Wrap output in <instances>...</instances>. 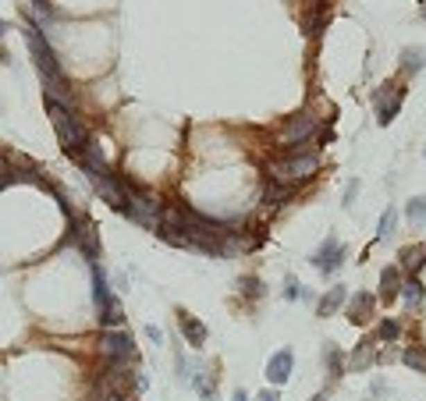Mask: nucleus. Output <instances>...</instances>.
Here are the masks:
<instances>
[{
    "mask_svg": "<svg viewBox=\"0 0 426 401\" xmlns=\"http://www.w3.org/2000/svg\"><path fill=\"white\" fill-rule=\"evenodd\" d=\"M316 167H320V160H316L313 149H291V153H284V157L270 160L266 174H270V181H281V185H291L295 189L298 181H309L316 174Z\"/></svg>",
    "mask_w": 426,
    "mask_h": 401,
    "instance_id": "nucleus-1",
    "label": "nucleus"
},
{
    "mask_svg": "<svg viewBox=\"0 0 426 401\" xmlns=\"http://www.w3.org/2000/svg\"><path fill=\"white\" fill-rule=\"evenodd\" d=\"M46 110L53 117V128H57V139H60V146H65V153L78 160L85 153V146H89V132L82 128V121L71 114V107H60L53 100H46Z\"/></svg>",
    "mask_w": 426,
    "mask_h": 401,
    "instance_id": "nucleus-2",
    "label": "nucleus"
},
{
    "mask_svg": "<svg viewBox=\"0 0 426 401\" xmlns=\"http://www.w3.org/2000/svg\"><path fill=\"white\" fill-rule=\"evenodd\" d=\"M125 196H128V203H125V213H128V217L157 231L160 221H164V203H160V196L149 192V189H142V185H135V181H128V178H125Z\"/></svg>",
    "mask_w": 426,
    "mask_h": 401,
    "instance_id": "nucleus-3",
    "label": "nucleus"
},
{
    "mask_svg": "<svg viewBox=\"0 0 426 401\" xmlns=\"http://www.w3.org/2000/svg\"><path fill=\"white\" fill-rule=\"evenodd\" d=\"M25 43H28V50H33V60H36V68H40V78L60 75L53 50H50V46H46V40L40 36V25H28V28H25Z\"/></svg>",
    "mask_w": 426,
    "mask_h": 401,
    "instance_id": "nucleus-4",
    "label": "nucleus"
},
{
    "mask_svg": "<svg viewBox=\"0 0 426 401\" xmlns=\"http://www.w3.org/2000/svg\"><path fill=\"white\" fill-rule=\"evenodd\" d=\"M100 355L107 362H128V359H135L132 334L128 330H107V334H100Z\"/></svg>",
    "mask_w": 426,
    "mask_h": 401,
    "instance_id": "nucleus-5",
    "label": "nucleus"
},
{
    "mask_svg": "<svg viewBox=\"0 0 426 401\" xmlns=\"http://www.w3.org/2000/svg\"><path fill=\"white\" fill-rule=\"evenodd\" d=\"M402 100H405V89L398 85V82H384V89L377 92V121L380 125H391L394 121V114L402 110Z\"/></svg>",
    "mask_w": 426,
    "mask_h": 401,
    "instance_id": "nucleus-6",
    "label": "nucleus"
},
{
    "mask_svg": "<svg viewBox=\"0 0 426 401\" xmlns=\"http://www.w3.org/2000/svg\"><path fill=\"white\" fill-rule=\"evenodd\" d=\"M313 132H316V117H313V114H295V117L284 121V128H281L278 142H281V146H295V142L302 146Z\"/></svg>",
    "mask_w": 426,
    "mask_h": 401,
    "instance_id": "nucleus-7",
    "label": "nucleus"
},
{
    "mask_svg": "<svg viewBox=\"0 0 426 401\" xmlns=\"http://www.w3.org/2000/svg\"><path fill=\"white\" fill-rule=\"evenodd\" d=\"M93 185H96V192H100L114 210H125L128 196H125V178H121V174H114V171L107 167L103 174H96V178H93Z\"/></svg>",
    "mask_w": 426,
    "mask_h": 401,
    "instance_id": "nucleus-8",
    "label": "nucleus"
},
{
    "mask_svg": "<svg viewBox=\"0 0 426 401\" xmlns=\"http://www.w3.org/2000/svg\"><path fill=\"white\" fill-rule=\"evenodd\" d=\"M341 263H345V245H341L338 238H327L320 249L313 253V266H316L320 273H338Z\"/></svg>",
    "mask_w": 426,
    "mask_h": 401,
    "instance_id": "nucleus-9",
    "label": "nucleus"
},
{
    "mask_svg": "<svg viewBox=\"0 0 426 401\" xmlns=\"http://www.w3.org/2000/svg\"><path fill=\"white\" fill-rule=\"evenodd\" d=\"M291 362H295V355H291L288 348L273 352L270 362H266V380H270L273 387H284V384L291 380Z\"/></svg>",
    "mask_w": 426,
    "mask_h": 401,
    "instance_id": "nucleus-10",
    "label": "nucleus"
},
{
    "mask_svg": "<svg viewBox=\"0 0 426 401\" xmlns=\"http://www.w3.org/2000/svg\"><path fill=\"white\" fill-rule=\"evenodd\" d=\"M373 305H377V298L370 291H355V298L348 302V320L352 323H366L373 316Z\"/></svg>",
    "mask_w": 426,
    "mask_h": 401,
    "instance_id": "nucleus-11",
    "label": "nucleus"
},
{
    "mask_svg": "<svg viewBox=\"0 0 426 401\" xmlns=\"http://www.w3.org/2000/svg\"><path fill=\"white\" fill-rule=\"evenodd\" d=\"M423 266H426V245H405V249L398 253V270L416 277Z\"/></svg>",
    "mask_w": 426,
    "mask_h": 401,
    "instance_id": "nucleus-12",
    "label": "nucleus"
},
{
    "mask_svg": "<svg viewBox=\"0 0 426 401\" xmlns=\"http://www.w3.org/2000/svg\"><path fill=\"white\" fill-rule=\"evenodd\" d=\"M75 241L82 245V253H85V259H89V263H96V259H100V245H96V234H93V228H89V221H78V228H75Z\"/></svg>",
    "mask_w": 426,
    "mask_h": 401,
    "instance_id": "nucleus-13",
    "label": "nucleus"
},
{
    "mask_svg": "<svg viewBox=\"0 0 426 401\" xmlns=\"http://www.w3.org/2000/svg\"><path fill=\"white\" fill-rule=\"evenodd\" d=\"M345 298H348V291H345L341 284H334V288L316 302V313H320V316H334V313H338L341 305H345Z\"/></svg>",
    "mask_w": 426,
    "mask_h": 401,
    "instance_id": "nucleus-14",
    "label": "nucleus"
},
{
    "mask_svg": "<svg viewBox=\"0 0 426 401\" xmlns=\"http://www.w3.org/2000/svg\"><path fill=\"white\" fill-rule=\"evenodd\" d=\"M181 334H185V341L192 348H203L206 345V327L196 316H189V313H181Z\"/></svg>",
    "mask_w": 426,
    "mask_h": 401,
    "instance_id": "nucleus-15",
    "label": "nucleus"
},
{
    "mask_svg": "<svg viewBox=\"0 0 426 401\" xmlns=\"http://www.w3.org/2000/svg\"><path fill=\"white\" fill-rule=\"evenodd\" d=\"M380 295H384V302H391L394 295H402V270L398 266H384V273H380Z\"/></svg>",
    "mask_w": 426,
    "mask_h": 401,
    "instance_id": "nucleus-16",
    "label": "nucleus"
},
{
    "mask_svg": "<svg viewBox=\"0 0 426 401\" xmlns=\"http://www.w3.org/2000/svg\"><path fill=\"white\" fill-rule=\"evenodd\" d=\"M291 185H281V181H266V189H263V203L266 206H281V203H288L291 199Z\"/></svg>",
    "mask_w": 426,
    "mask_h": 401,
    "instance_id": "nucleus-17",
    "label": "nucleus"
},
{
    "mask_svg": "<svg viewBox=\"0 0 426 401\" xmlns=\"http://www.w3.org/2000/svg\"><path fill=\"white\" fill-rule=\"evenodd\" d=\"M402 68L412 71V75L423 71V68H426V50H423V46H405V50H402Z\"/></svg>",
    "mask_w": 426,
    "mask_h": 401,
    "instance_id": "nucleus-18",
    "label": "nucleus"
},
{
    "mask_svg": "<svg viewBox=\"0 0 426 401\" xmlns=\"http://www.w3.org/2000/svg\"><path fill=\"white\" fill-rule=\"evenodd\" d=\"M370 366H373V341L366 337V341L352 352V369H355V373H362V369H370Z\"/></svg>",
    "mask_w": 426,
    "mask_h": 401,
    "instance_id": "nucleus-19",
    "label": "nucleus"
},
{
    "mask_svg": "<svg viewBox=\"0 0 426 401\" xmlns=\"http://www.w3.org/2000/svg\"><path fill=\"white\" fill-rule=\"evenodd\" d=\"M423 284L416 281V277H409V281L402 284V298H405V305H409V309H419V305H423Z\"/></svg>",
    "mask_w": 426,
    "mask_h": 401,
    "instance_id": "nucleus-20",
    "label": "nucleus"
},
{
    "mask_svg": "<svg viewBox=\"0 0 426 401\" xmlns=\"http://www.w3.org/2000/svg\"><path fill=\"white\" fill-rule=\"evenodd\" d=\"M323 362H327V369H330V377H341V373H345V355H341L338 345H327V348H323Z\"/></svg>",
    "mask_w": 426,
    "mask_h": 401,
    "instance_id": "nucleus-21",
    "label": "nucleus"
},
{
    "mask_svg": "<svg viewBox=\"0 0 426 401\" xmlns=\"http://www.w3.org/2000/svg\"><path fill=\"white\" fill-rule=\"evenodd\" d=\"M402 362H405V366H412L416 373H423V377H426V348H423V345L405 348V352H402Z\"/></svg>",
    "mask_w": 426,
    "mask_h": 401,
    "instance_id": "nucleus-22",
    "label": "nucleus"
},
{
    "mask_svg": "<svg viewBox=\"0 0 426 401\" xmlns=\"http://www.w3.org/2000/svg\"><path fill=\"white\" fill-rule=\"evenodd\" d=\"M394 228H398V210L387 206V210H384V217H380V228H377V238H391V234H394Z\"/></svg>",
    "mask_w": 426,
    "mask_h": 401,
    "instance_id": "nucleus-23",
    "label": "nucleus"
},
{
    "mask_svg": "<svg viewBox=\"0 0 426 401\" xmlns=\"http://www.w3.org/2000/svg\"><path fill=\"white\" fill-rule=\"evenodd\" d=\"M405 217L416 224V221H426V196H416V199H409V206H405Z\"/></svg>",
    "mask_w": 426,
    "mask_h": 401,
    "instance_id": "nucleus-24",
    "label": "nucleus"
},
{
    "mask_svg": "<svg viewBox=\"0 0 426 401\" xmlns=\"http://www.w3.org/2000/svg\"><path fill=\"white\" fill-rule=\"evenodd\" d=\"M377 334H380V341H387V345H391V341H398V337H402V327L394 323V320H384Z\"/></svg>",
    "mask_w": 426,
    "mask_h": 401,
    "instance_id": "nucleus-25",
    "label": "nucleus"
},
{
    "mask_svg": "<svg viewBox=\"0 0 426 401\" xmlns=\"http://www.w3.org/2000/svg\"><path fill=\"white\" fill-rule=\"evenodd\" d=\"M241 291H246L249 298H259V295H263V284H259V277H241Z\"/></svg>",
    "mask_w": 426,
    "mask_h": 401,
    "instance_id": "nucleus-26",
    "label": "nucleus"
},
{
    "mask_svg": "<svg viewBox=\"0 0 426 401\" xmlns=\"http://www.w3.org/2000/svg\"><path fill=\"white\" fill-rule=\"evenodd\" d=\"M100 401H132V394H117V391L100 387Z\"/></svg>",
    "mask_w": 426,
    "mask_h": 401,
    "instance_id": "nucleus-27",
    "label": "nucleus"
},
{
    "mask_svg": "<svg viewBox=\"0 0 426 401\" xmlns=\"http://www.w3.org/2000/svg\"><path fill=\"white\" fill-rule=\"evenodd\" d=\"M284 295H288V298H298V295H302V284H295V281H288V288H284Z\"/></svg>",
    "mask_w": 426,
    "mask_h": 401,
    "instance_id": "nucleus-28",
    "label": "nucleus"
},
{
    "mask_svg": "<svg viewBox=\"0 0 426 401\" xmlns=\"http://www.w3.org/2000/svg\"><path fill=\"white\" fill-rule=\"evenodd\" d=\"M33 4H36V11H40V15H46V18H50V0H33Z\"/></svg>",
    "mask_w": 426,
    "mask_h": 401,
    "instance_id": "nucleus-29",
    "label": "nucleus"
},
{
    "mask_svg": "<svg viewBox=\"0 0 426 401\" xmlns=\"http://www.w3.org/2000/svg\"><path fill=\"white\" fill-rule=\"evenodd\" d=\"M355 189H359V185H355V181H352V185H348V189H345V206H352V199H355Z\"/></svg>",
    "mask_w": 426,
    "mask_h": 401,
    "instance_id": "nucleus-30",
    "label": "nucleus"
},
{
    "mask_svg": "<svg viewBox=\"0 0 426 401\" xmlns=\"http://www.w3.org/2000/svg\"><path fill=\"white\" fill-rule=\"evenodd\" d=\"M146 334H149V337H153V341H157V345H160V341H164V334H160V330H157V327H146Z\"/></svg>",
    "mask_w": 426,
    "mask_h": 401,
    "instance_id": "nucleus-31",
    "label": "nucleus"
},
{
    "mask_svg": "<svg viewBox=\"0 0 426 401\" xmlns=\"http://www.w3.org/2000/svg\"><path fill=\"white\" fill-rule=\"evenodd\" d=\"M256 401H281V398H278V394H273V391H263V394H259Z\"/></svg>",
    "mask_w": 426,
    "mask_h": 401,
    "instance_id": "nucleus-32",
    "label": "nucleus"
},
{
    "mask_svg": "<svg viewBox=\"0 0 426 401\" xmlns=\"http://www.w3.org/2000/svg\"><path fill=\"white\" fill-rule=\"evenodd\" d=\"M309 401H327V394H313V398H309Z\"/></svg>",
    "mask_w": 426,
    "mask_h": 401,
    "instance_id": "nucleus-33",
    "label": "nucleus"
},
{
    "mask_svg": "<svg viewBox=\"0 0 426 401\" xmlns=\"http://www.w3.org/2000/svg\"><path fill=\"white\" fill-rule=\"evenodd\" d=\"M231 401H249V398H246V394H235V398H231Z\"/></svg>",
    "mask_w": 426,
    "mask_h": 401,
    "instance_id": "nucleus-34",
    "label": "nucleus"
},
{
    "mask_svg": "<svg viewBox=\"0 0 426 401\" xmlns=\"http://www.w3.org/2000/svg\"><path fill=\"white\" fill-rule=\"evenodd\" d=\"M4 33H8V25H4V22H0V36H4Z\"/></svg>",
    "mask_w": 426,
    "mask_h": 401,
    "instance_id": "nucleus-35",
    "label": "nucleus"
},
{
    "mask_svg": "<svg viewBox=\"0 0 426 401\" xmlns=\"http://www.w3.org/2000/svg\"><path fill=\"white\" fill-rule=\"evenodd\" d=\"M419 15H423V18H426V0H423V8H419Z\"/></svg>",
    "mask_w": 426,
    "mask_h": 401,
    "instance_id": "nucleus-36",
    "label": "nucleus"
}]
</instances>
